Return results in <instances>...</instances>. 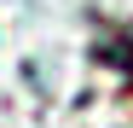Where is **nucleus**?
<instances>
[{
  "label": "nucleus",
  "mask_w": 133,
  "mask_h": 128,
  "mask_svg": "<svg viewBox=\"0 0 133 128\" xmlns=\"http://www.w3.org/2000/svg\"><path fill=\"white\" fill-rule=\"evenodd\" d=\"M93 58H98V64H110V70H122V76L133 82V24H110V29H98Z\"/></svg>",
  "instance_id": "nucleus-1"
}]
</instances>
